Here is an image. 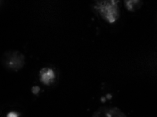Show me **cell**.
<instances>
[{"label":"cell","mask_w":157,"mask_h":117,"mask_svg":"<svg viewBox=\"0 0 157 117\" xmlns=\"http://www.w3.org/2000/svg\"><path fill=\"white\" fill-rule=\"evenodd\" d=\"M119 0H94L93 8L104 20L115 22L119 17Z\"/></svg>","instance_id":"obj_1"},{"label":"cell","mask_w":157,"mask_h":117,"mask_svg":"<svg viewBox=\"0 0 157 117\" xmlns=\"http://www.w3.org/2000/svg\"><path fill=\"white\" fill-rule=\"evenodd\" d=\"M1 62L5 69L12 72H17L25 65V57L20 51L11 50L3 53Z\"/></svg>","instance_id":"obj_2"},{"label":"cell","mask_w":157,"mask_h":117,"mask_svg":"<svg viewBox=\"0 0 157 117\" xmlns=\"http://www.w3.org/2000/svg\"><path fill=\"white\" fill-rule=\"evenodd\" d=\"M91 117H127L122 110L117 107L103 106L98 108Z\"/></svg>","instance_id":"obj_3"},{"label":"cell","mask_w":157,"mask_h":117,"mask_svg":"<svg viewBox=\"0 0 157 117\" xmlns=\"http://www.w3.org/2000/svg\"><path fill=\"white\" fill-rule=\"evenodd\" d=\"M56 78V75L53 69L49 68H42L39 72V79L44 85H49L52 84Z\"/></svg>","instance_id":"obj_4"},{"label":"cell","mask_w":157,"mask_h":117,"mask_svg":"<svg viewBox=\"0 0 157 117\" xmlns=\"http://www.w3.org/2000/svg\"><path fill=\"white\" fill-rule=\"evenodd\" d=\"M125 6L127 10L135 11L141 4V0H124Z\"/></svg>","instance_id":"obj_5"},{"label":"cell","mask_w":157,"mask_h":117,"mask_svg":"<svg viewBox=\"0 0 157 117\" xmlns=\"http://www.w3.org/2000/svg\"><path fill=\"white\" fill-rule=\"evenodd\" d=\"M40 90V87L39 86H35L32 88V92L34 95H37L39 93Z\"/></svg>","instance_id":"obj_6"},{"label":"cell","mask_w":157,"mask_h":117,"mask_svg":"<svg viewBox=\"0 0 157 117\" xmlns=\"http://www.w3.org/2000/svg\"><path fill=\"white\" fill-rule=\"evenodd\" d=\"M19 113L15 112H11L7 115V117H19Z\"/></svg>","instance_id":"obj_7"}]
</instances>
